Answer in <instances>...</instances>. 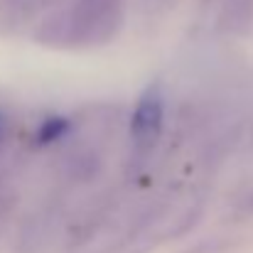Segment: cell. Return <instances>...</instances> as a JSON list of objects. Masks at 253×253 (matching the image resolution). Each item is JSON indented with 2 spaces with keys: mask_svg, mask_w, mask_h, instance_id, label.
<instances>
[{
  "mask_svg": "<svg viewBox=\"0 0 253 253\" xmlns=\"http://www.w3.org/2000/svg\"><path fill=\"white\" fill-rule=\"evenodd\" d=\"M163 121H165V103L158 88H148L130 118V138L138 153H150L155 143L163 135Z\"/></svg>",
  "mask_w": 253,
  "mask_h": 253,
  "instance_id": "cell-2",
  "label": "cell"
},
{
  "mask_svg": "<svg viewBox=\"0 0 253 253\" xmlns=\"http://www.w3.org/2000/svg\"><path fill=\"white\" fill-rule=\"evenodd\" d=\"M123 22V0H74L44 17L35 32L49 47H96L116 37Z\"/></svg>",
  "mask_w": 253,
  "mask_h": 253,
  "instance_id": "cell-1",
  "label": "cell"
},
{
  "mask_svg": "<svg viewBox=\"0 0 253 253\" xmlns=\"http://www.w3.org/2000/svg\"><path fill=\"white\" fill-rule=\"evenodd\" d=\"M62 2L64 0H0V32H17Z\"/></svg>",
  "mask_w": 253,
  "mask_h": 253,
  "instance_id": "cell-3",
  "label": "cell"
},
{
  "mask_svg": "<svg viewBox=\"0 0 253 253\" xmlns=\"http://www.w3.org/2000/svg\"><path fill=\"white\" fill-rule=\"evenodd\" d=\"M67 130H69V123H67L64 118H47V121L40 126V130H37V143H42V145L54 143V140L64 138Z\"/></svg>",
  "mask_w": 253,
  "mask_h": 253,
  "instance_id": "cell-4",
  "label": "cell"
},
{
  "mask_svg": "<svg viewBox=\"0 0 253 253\" xmlns=\"http://www.w3.org/2000/svg\"><path fill=\"white\" fill-rule=\"evenodd\" d=\"M2 135H5V118H2V113H0V143H2Z\"/></svg>",
  "mask_w": 253,
  "mask_h": 253,
  "instance_id": "cell-6",
  "label": "cell"
},
{
  "mask_svg": "<svg viewBox=\"0 0 253 253\" xmlns=\"http://www.w3.org/2000/svg\"><path fill=\"white\" fill-rule=\"evenodd\" d=\"M7 199H10V197H7V194H5V192L0 189V216H2V214L7 211Z\"/></svg>",
  "mask_w": 253,
  "mask_h": 253,
  "instance_id": "cell-5",
  "label": "cell"
}]
</instances>
